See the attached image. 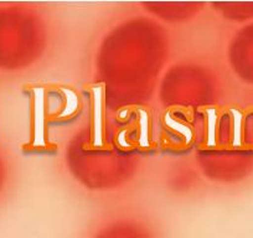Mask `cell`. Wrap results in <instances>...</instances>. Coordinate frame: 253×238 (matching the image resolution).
I'll use <instances>...</instances> for the list:
<instances>
[]
</instances>
